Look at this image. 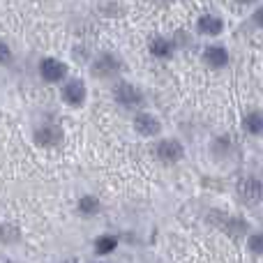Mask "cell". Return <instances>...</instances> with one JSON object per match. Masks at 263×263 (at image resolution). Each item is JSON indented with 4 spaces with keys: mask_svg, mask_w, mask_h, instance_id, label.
<instances>
[{
    "mask_svg": "<svg viewBox=\"0 0 263 263\" xmlns=\"http://www.w3.org/2000/svg\"><path fill=\"white\" fill-rule=\"evenodd\" d=\"M40 77L44 79L46 83H60L67 79V65L58 58H42L40 60Z\"/></svg>",
    "mask_w": 263,
    "mask_h": 263,
    "instance_id": "obj_4",
    "label": "cell"
},
{
    "mask_svg": "<svg viewBox=\"0 0 263 263\" xmlns=\"http://www.w3.org/2000/svg\"><path fill=\"white\" fill-rule=\"evenodd\" d=\"M201 58H203V63L208 65L210 69H224L229 65V51L224 49L222 44H210L203 49Z\"/></svg>",
    "mask_w": 263,
    "mask_h": 263,
    "instance_id": "obj_7",
    "label": "cell"
},
{
    "mask_svg": "<svg viewBox=\"0 0 263 263\" xmlns=\"http://www.w3.org/2000/svg\"><path fill=\"white\" fill-rule=\"evenodd\" d=\"M60 139H63V129L55 127V125H42V127L35 129V143L37 145H44V148H49V145L58 143Z\"/></svg>",
    "mask_w": 263,
    "mask_h": 263,
    "instance_id": "obj_10",
    "label": "cell"
},
{
    "mask_svg": "<svg viewBox=\"0 0 263 263\" xmlns=\"http://www.w3.org/2000/svg\"><path fill=\"white\" fill-rule=\"evenodd\" d=\"M100 208H102L100 199L92 194H83L81 199L77 201V213L81 215V217H95V215L100 213Z\"/></svg>",
    "mask_w": 263,
    "mask_h": 263,
    "instance_id": "obj_11",
    "label": "cell"
},
{
    "mask_svg": "<svg viewBox=\"0 0 263 263\" xmlns=\"http://www.w3.org/2000/svg\"><path fill=\"white\" fill-rule=\"evenodd\" d=\"M114 97L116 102H118L120 106H125V109H134V106H141L143 104V92H141V88H136L134 83L129 81H118L114 86Z\"/></svg>",
    "mask_w": 263,
    "mask_h": 263,
    "instance_id": "obj_1",
    "label": "cell"
},
{
    "mask_svg": "<svg viewBox=\"0 0 263 263\" xmlns=\"http://www.w3.org/2000/svg\"><path fill=\"white\" fill-rule=\"evenodd\" d=\"M134 132H136L139 136L153 139V136H157L159 132H162V123H159L157 116L141 111V114H136V116H134Z\"/></svg>",
    "mask_w": 263,
    "mask_h": 263,
    "instance_id": "obj_6",
    "label": "cell"
},
{
    "mask_svg": "<svg viewBox=\"0 0 263 263\" xmlns=\"http://www.w3.org/2000/svg\"><path fill=\"white\" fill-rule=\"evenodd\" d=\"M236 3H240V5H254L256 0H236Z\"/></svg>",
    "mask_w": 263,
    "mask_h": 263,
    "instance_id": "obj_18",
    "label": "cell"
},
{
    "mask_svg": "<svg viewBox=\"0 0 263 263\" xmlns=\"http://www.w3.org/2000/svg\"><path fill=\"white\" fill-rule=\"evenodd\" d=\"M263 196V185L259 176H245L238 182V199L247 205H256Z\"/></svg>",
    "mask_w": 263,
    "mask_h": 263,
    "instance_id": "obj_2",
    "label": "cell"
},
{
    "mask_svg": "<svg viewBox=\"0 0 263 263\" xmlns=\"http://www.w3.org/2000/svg\"><path fill=\"white\" fill-rule=\"evenodd\" d=\"M254 23H256V28H261V9L254 12Z\"/></svg>",
    "mask_w": 263,
    "mask_h": 263,
    "instance_id": "obj_17",
    "label": "cell"
},
{
    "mask_svg": "<svg viewBox=\"0 0 263 263\" xmlns=\"http://www.w3.org/2000/svg\"><path fill=\"white\" fill-rule=\"evenodd\" d=\"M63 263H72V261H63Z\"/></svg>",
    "mask_w": 263,
    "mask_h": 263,
    "instance_id": "obj_19",
    "label": "cell"
},
{
    "mask_svg": "<svg viewBox=\"0 0 263 263\" xmlns=\"http://www.w3.org/2000/svg\"><path fill=\"white\" fill-rule=\"evenodd\" d=\"M155 155L164 164H178L185 157V148H182V143L178 139H162L155 145Z\"/></svg>",
    "mask_w": 263,
    "mask_h": 263,
    "instance_id": "obj_3",
    "label": "cell"
},
{
    "mask_svg": "<svg viewBox=\"0 0 263 263\" xmlns=\"http://www.w3.org/2000/svg\"><path fill=\"white\" fill-rule=\"evenodd\" d=\"M196 30H199V35L217 37L224 30V21L219 16H215V14H201L199 21H196Z\"/></svg>",
    "mask_w": 263,
    "mask_h": 263,
    "instance_id": "obj_8",
    "label": "cell"
},
{
    "mask_svg": "<svg viewBox=\"0 0 263 263\" xmlns=\"http://www.w3.org/2000/svg\"><path fill=\"white\" fill-rule=\"evenodd\" d=\"M9 58H12V53H9V49L3 44V42H0V63H7Z\"/></svg>",
    "mask_w": 263,
    "mask_h": 263,
    "instance_id": "obj_16",
    "label": "cell"
},
{
    "mask_svg": "<svg viewBox=\"0 0 263 263\" xmlns=\"http://www.w3.org/2000/svg\"><path fill=\"white\" fill-rule=\"evenodd\" d=\"M116 247H118V238L111 236V233H104V236L95 238V252H97L100 256L111 254V252H114Z\"/></svg>",
    "mask_w": 263,
    "mask_h": 263,
    "instance_id": "obj_14",
    "label": "cell"
},
{
    "mask_svg": "<svg viewBox=\"0 0 263 263\" xmlns=\"http://www.w3.org/2000/svg\"><path fill=\"white\" fill-rule=\"evenodd\" d=\"M5 263H14V261H5Z\"/></svg>",
    "mask_w": 263,
    "mask_h": 263,
    "instance_id": "obj_20",
    "label": "cell"
},
{
    "mask_svg": "<svg viewBox=\"0 0 263 263\" xmlns=\"http://www.w3.org/2000/svg\"><path fill=\"white\" fill-rule=\"evenodd\" d=\"M148 51L155 55V58H168L173 53V44L166 40V37H153L148 44Z\"/></svg>",
    "mask_w": 263,
    "mask_h": 263,
    "instance_id": "obj_12",
    "label": "cell"
},
{
    "mask_svg": "<svg viewBox=\"0 0 263 263\" xmlns=\"http://www.w3.org/2000/svg\"><path fill=\"white\" fill-rule=\"evenodd\" d=\"M242 129L252 136H259L263 132V116L259 111H250V114L242 118Z\"/></svg>",
    "mask_w": 263,
    "mask_h": 263,
    "instance_id": "obj_13",
    "label": "cell"
},
{
    "mask_svg": "<svg viewBox=\"0 0 263 263\" xmlns=\"http://www.w3.org/2000/svg\"><path fill=\"white\" fill-rule=\"evenodd\" d=\"M247 245H250L252 254H256V256H259L261 252H263V236H261V233H252V236H250V240H247Z\"/></svg>",
    "mask_w": 263,
    "mask_h": 263,
    "instance_id": "obj_15",
    "label": "cell"
},
{
    "mask_svg": "<svg viewBox=\"0 0 263 263\" xmlns=\"http://www.w3.org/2000/svg\"><path fill=\"white\" fill-rule=\"evenodd\" d=\"M63 100L67 102V106H74V109L83 106V104H86V100H88L86 83H83L81 79H69V81H65V86H63Z\"/></svg>",
    "mask_w": 263,
    "mask_h": 263,
    "instance_id": "obj_5",
    "label": "cell"
},
{
    "mask_svg": "<svg viewBox=\"0 0 263 263\" xmlns=\"http://www.w3.org/2000/svg\"><path fill=\"white\" fill-rule=\"evenodd\" d=\"M120 69V60L116 58V55H111V53H102L100 58L92 63V74L95 77H114L116 72Z\"/></svg>",
    "mask_w": 263,
    "mask_h": 263,
    "instance_id": "obj_9",
    "label": "cell"
}]
</instances>
